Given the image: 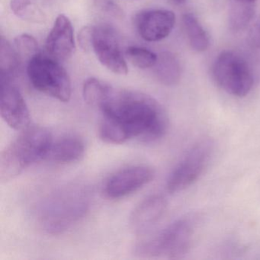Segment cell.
Instances as JSON below:
<instances>
[{
    "label": "cell",
    "mask_w": 260,
    "mask_h": 260,
    "mask_svg": "<svg viewBox=\"0 0 260 260\" xmlns=\"http://www.w3.org/2000/svg\"><path fill=\"white\" fill-rule=\"evenodd\" d=\"M155 173L147 166H133L117 172L108 179L105 193L109 199L125 197L151 182Z\"/></svg>",
    "instance_id": "obj_10"
},
{
    "label": "cell",
    "mask_w": 260,
    "mask_h": 260,
    "mask_svg": "<svg viewBox=\"0 0 260 260\" xmlns=\"http://www.w3.org/2000/svg\"><path fill=\"white\" fill-rule=\"evenodd\" d=\"M52 142L51 132L42 126L30 125L21 131L1 153V182L14 179L33 164L46 159Z\"/></svg>",
    "instance_id": "obj_3"
},
{
    "label": "cell",
    "mask_w": 260,
    "mask_h": 260,
    "mask_svg": "<svg viewBox=\"0 0 260 260\" xmlns=\"http://www.w3.org/2000/svg\"><path fill=\"white\" fill-rule=\"evenodd\" d=\"M74 28L64 15L57 16L46 41V49L53 58L60 61L68 60L75 51Z\"/></svg>",
    "instance_id": "obj_12"
},
{
    "label": "cell",
    "mask_w": 260,
    "mask_h": 260,
    "mask_svg": "<svg viewBox=\"0 0 260 260\" xmlns=\"http://www.w3.org/2000/svg\"><path fill=\"white\" fill-rule=\"evenodd\" d=\"M85 152L84 141L79 137L70 135L53 141L46 159L57 164H71L80 160Z\"/></svg>",
    "instance_id": "obj_14"
},
{
    "label": "cell",
    "mask_w": 260,
    "mask_h": 260,
    "mask_svg": "<svg viewBox=\"0 0 260 260\" xmlns=\"http://www.w3.org/2000/svg\"><path fill=\"white\" fill-rule=\"evenodd\" d=\"M174 1L177 4H182V3L185 2V0H174Z\"/></svg>",
    "instance_id": "obj_27"
},
{
    "label": "cell",
    "mask_w": 260,
    "mask_h": 260,
    "mask_svg": "<svg viewBox=\"0 0 260 260\" xmlns=\"http://www.w3.org/2000/svg\"><path fill=\"white\" fill-rule=\"evenodd\" d=\"M213 74L217 85L234 96H246L253 86V77L249 64L234 51H223L219 54L214 63Z\"/></svg>",
    "instance_id": "obj_6"
},
{
    "label": "cell",
    "mask_w": 260,
    "mask_h": 260,
    "mask_svg": "<svg viewBox=\"0 0 260 260\" xmlns=\"http://www.w3.org/2000/svg\"><path fill=\"white\" fill-rule=\"evenodd\" d=\"M229 13V25L236 32L243 31L249 25L254 16L255 9L253 4L238 2L234 0Z\"/></svg>",
    "instance_id": "obj_17"
},
{
    "label": "cell",
    "mask_w": 260,
    "mask_h": 260,
    "mask_svg": "<svg viewBox=\"0 0 260 260\" xmlns=\"http://www.w3.org/2000/svg\"><path fill=\"white\" fill-rule=\"evenodd\" d=\"M193 234V222L179 219L156 235L140 240L135 245L134 253L140 258H180L189 251Z\"/></svg>",
    "instance_id": "obj_4"
},
{
    "label": "cell",
    "mask_w": 260,
    "mask_h": 260,
    "mask_svg": "<svg viewBox=\"0 0 260 260\" xmlns=\"http://www.w3.org/2000/svg\"><path fill=\"white\" fill-rule=\"evenodd\" d=\"M175 24L176 15L170 10H145L135 16L137 30L147 42H159L168 37Z\"/></svg>",
    "instance_id": "obj_11"
},
{
    "label": "cell",
    "mask_w": 260,
    "mask_h": 260,
    "mask_svg": "<svg viewBox=\"0 0 260 260\" xmlns=\"http://www.w3.org/2000/svg\"><path fill=\"white\" fill-rule=\"evenodd\" d=\"M110 86L96 78L87 79L83 87L85 102L89 106L96 108L103 100Z\"/></svg>",
    "instance_id": "obj_20"
},
{
    "label": "cell",
    "mask_w": 260,
    "mask_h": 260,
    "mask_svg": "<svg viewBox=\"0 0 260 260\" xmlns=\"http://www.w3.org/2000/svg\"><path fill=\"white\" fill-rule=\"evenodd\" d=\"M249 39L250 45L254 48L260 50V19H258L251 28Z\"/></svg>",
    "instance_id": "obj_25"
},
{
    "label": "cell",
    "mask_w": 260,
    "mask_h": 260,
    "mask_svg": "<svg viewBox=\"0 0 260 260\" xmlns=\"http://www.w3.org/2000/svg\"><path fill=\"white\" fill-rule=\"evenodd\" d=\"M183 24L191 48L198 52L206 51L209 39L197 18L191 13H186L183 16Z\"/></svg>",
    "instance_id": "obj_16"
},
{
    "label": "cell",
    "mask_w": 260,
    "mask_h": 260,
    "mask_svg": "<svg viewBox=\"0 0 260 260\" xmlns=\"http://www.w3.org/2000/svg\"><path fill=\"white\" fill-rule=\"evenodd\" d=\"M95 2L97 7L106 14L113 16L117 19H121L123 17L124 15L123 10L112 0H95Z\"/></svg>",
    "instance_id": "obj_23"
},
{
    "label": "cell",
    "mask_w": 260,
    "mask_h": 260,
    "mask_svg": "<svg viewBox=\"0 0 260 260\" xmlns=\"http://www.w3.org/2000/svg\"><path fill=\"white\" fill-rule=\"evenodd\" d=\"M0 112L4 121L14 130L21 132L31 125L25 99L11 80H1Z\"/></svg>",
    "instance_id": "obj_9"
},
{
    "label": "cell",
    "mask_w": 260,
    "mask_h": 260,
    "mask_svg": "<svg viewBox=\"0 0 260 260\" xmlns=\"http://www.w3.org/2000/svg\"><path fill=\"white\" fill-rule=\"evenodd\" d=\"M27 73L35 89L67 103L72 93L71 78L58 60L39 54L28 62Z\"/></svg>",
    "instance_id": "obj_5"
},
{
    "label": "cell",
    "mask_w": 260,
    "mask_h": 260,
    "mask_svg": "<svg viewBox=\"0 0 260 260\" xmlns=\"http://www.w3.org/2000/svg\"><path fill=\"white\" fill-rule=\"evenodd\" d=\"M167 202L161 196H152L141 202L132 213L131 228L143 234L157 223L167 210Z\"/></svg>",
    "instance_id": "obj_13"
},
{
    "label": "cell",
    "mask_w": 260,
    "mask_h": 260,
    "mask_svg": "<svg viewBox=\"0 0 260 260\" xmlns=\"http://www.w3.org/2000/svg\"><path fill=\"white\" fill-rule=\"evenodd\" d=\"M89 199V192L83 187H64L41 202L36 211L39 224L48 234L64 232L84 217Z\"/></svg>",
    "instance_id": "obj_2"
},
{
    "label": "cell",
    "mask_w": 260,
    "mask_h": 260,
    "mask_svg": "<svg viewBox=\"0 0 260 260\" xmlns=\"http://www.w3.org/2000/svg\"><path fill=\"white\" fill-rule=\"evenodd\" d=\"M10 7L13 13L23 20L40 23L45 19L37 0H11Z\"/></svg>",
    "instance_id": "obj_19"
},
{
    "label": "cell",
    "mask_w": 260,
    "mask_h": 260,
    "mask_svg": "<svg viewBox=\"0 0 260 260\" xmlns=\"http://www.w3.org/2000/svg\"><path fill=\"white\" fill-rule=\"evenodd\" d=\"M125 55L132 64L140 69L153 68L158 57L153 51L147 48L135 46L127 48Z\"/></svg>",
    "instance_id": "obj_21"
},
{
    "label": "cell",
    "mask_w": 260,
    "mask_h": 260,
    "mask_svg": "<svg viewBox=\"0 0 260 260\" xmlns=\"http://www.w3.org/2000/svg\"><path fill=\"white\" fill-rule=\"evenodd\" d=\"M0 43L1 80H11L22 61L14 47L12 46L7 39L4 37L1 38Z\"/></svg>",
    "instance_id": "obj_18"
},
{
    "label": "cell",
    "mask_w": 260,
    "mask_h": 260,
    "mask_svg": "<svg viewBox=\"0 0 260 260\" xmlns=\"http://www.w3.org/2000/svg\"><path fill=\"white\" fill-rule=\"evenodd\" d=\"M14 47L21 61H29L39 53V45L32 36L27 34L21 35L15 39Z\"/></svg>",
    "instance_id": "obj_22"
},
{
    "label": "cell",
    "mask_w": 260,
    "mask_h": 260,
    "mask_svg": "<svg viewBox=\"0 0 260 260\" xmlns=\"http://www.w3.org/2000/svg\"><path fill=\"white\" fill-rule=\"evenodd\" d=\"M235 1H238V2L246 3V4H254L255 2V0H235Z\"/></svg>",
    "instance_id": "obj_26"
},
{
    "label": "cell",
    "mask_w": 260,
    "mask_h": 260,
    "mask_svg": "<svg viewBox=\"0 0 260 260\" xmlns=\"http://www.w3.org/2000/svg\"><path fill=\"white\" fill-rule=\"evenodd\" d=\"M153 68L156 79L166 86H174L180 80L181 65L177 57L172 53L159 54Z\"/></svg>",
    "instance_id": "obj_15"
},
{
    "label": "cell",
    "mask_w": 260,
    "mask_h": 260,
    "mask_svg": "<svg viewBox=\"0 0 260 260\" xmlns=\"http://www.w3.org/2000/svg\"><path fill=\"white\" fill-rule=\"evenodd\" d=\"M92 35H93V27H83L80 30L78 36V42L82 49L89 51L92 48Z\"/></svg>",
    "instance_id": "obj_24"
},
{
    "label": "cell",
    "mask_w": 260,
    "mask_h": 260,
    "mask_svg": "<svg viewBox=\"0 0 260 260\" xmlns=\"http://www.w3.org/2000/svg\"><path fill=\"white\" fill-rule=\"evenodd\" d=\"M92 48L105 68L118 75L127 74L125 58L121 52L116 32L112 27L106 25L93 27Z\"/></svg>",
    "instance_id": "obj_8"
},
{
    "label": "cell",
    "mask_w": 260,
    "mask_h": 260,
    "mask_svg": "<svg viewBox=\"0 0 260 260\" xmlns=\"http://www.w3.org/2000/svg\"><path fill=\"white\" fill-rule=\"evenodd\" d=\"M213 150L214 144L211 139L198 141L169 176L167 191L173 194L193 185L209 164Z\"/></svg>",
    "instance_id": "obj_7"
},
{
    "label": "cell",
    "mask_w": 260,
    "mask_h": 260,
    "mask_svg": "<svg viewBox=\"0 0 260 260\" xmlns=\"http://www.w3.org/2000/svg\"><path fill=\"white\" fill-rule=\"evenodd\" d=\"M99 108L102 118L99 136L103 142L121 144L134 138L154 141L169 128V118L160 103L138 91L110 86Z\"/></svg>",
    "instance_id": "obj_1"
}]
</instances>
